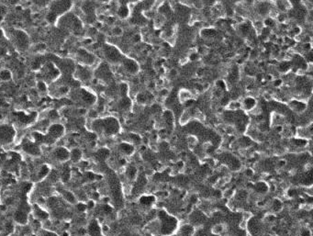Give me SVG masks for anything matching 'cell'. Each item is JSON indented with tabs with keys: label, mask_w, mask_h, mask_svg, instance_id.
<instances>
[{
	"label": "cell",
	"mask_w": 313,
	"mask_h": 236,
	"mask_svg": "<svg viewBox=\"0 0 313 236\" xmlns=\"http://www.w3.org/2000/svg\"><path fill=\"white\" fill-rule=\"evenodd\" d=\"M77 208H78L79 210H82V211H84V210H85V206H84V204H78V205H77Z\"/></svg>",
	"instance_id": "33"
},
{
	"label": "cell",
	"mask_w": 313,
	"mask_h": 236,
	"mask_svg": "<svg viewBox=\"0 0 313 236\" xmlns=\"http://www.w3.org/2000/svg\"><path fill=\"white\" fill-rule=\"evenodd\" d=\"M274 7L279 13H287L292 7V3L289 0H274Z\"/></svg>",
	"instance_id": "11"
},
{
	"label": "cell",
	"mask_w": 313,
	"mask_h": 236,
	"mask_svg": "<svg viewBox=\"0 0 313 236\" xmlns=\"http://www.w3.org/2000/svg\"><path fill=\"white\" fill-rule=\"evenodd\" d=\"M63 198H64V199H65L67 202L72 203V204H73V203L76 202V199H75V196L73 194L72 192H70V191L63 192Z\"/></svg>",
	"instance_id": "24"
},
{
	"label": "cell",
	"mask_w": 313,
	"mask_h": 236,
	"mask_svg": "<svg viewBox=\"0 0 313 236\" xmlns=\"http://www.w3.org/2000/svg\"><path fill=\"white\" fill-rule=\"evenodd\" d=\"M23 150L26 153H28V154H29L31 155H39L40 154V148H39V146L37 144L33 143H31V142H28V143H24Z\"/></svg>",
	"instance_id": "13"
},
{
	"label": "cell",
	"mask_w": 313,
	"mask_h": 236,
	"mask_svg": "<svg viewBox=\"0 0 313 236\" xmlns=\"http://www.w3.org/2000/svg\"><path fill=\"white\" fill-rule=\"evenodd\" d=\"M78 96L80 100H82L84 104L88 106H92L96 102V95L86 89H80L78 91Z\"/></svg>",
	"instance_id": "10"
},
{
	"label": "cell",
	"mask_w": 313,
	"mask_h": 236,
	"mask_svg": "<svg viewBox=\"0 0 313 236\" xmlns=\"http://www.w3.org/2000/svg\"><path fill=\"white\" fill-rule=\"evenodd\" d=\"M117 13H118V16L121 19H125L127 18L129 16V13H131V10L129 9L128 6H120L118 7V10H117Z\"/></svg>",
	"instance_id": "18"
},
{
	"label": "cell",
	"mask_w": 313,
	"mask_h": 236,
	"mask_svg": "<svg viewBox=\"0 0 313 236\" xmlns=\"http://www.w3.org/2000/svg\"><path fill=\"white\" fill-rule=\"evenodd\" d=\"M242 107L244 108V110H252L253 109H254V107H256V101L253 98L252 96H248V98H245L243 99V101H242Z\"/></svg>",
	"instance_id": "16"
},
{
	"label": "cell",
	"mask_w": 313,
	"mask_h": 236,
	"mask_svg": "<svg viewBox=\"0 0 313 236\" xmlns=\"http://www.w3.org/2000/svg\"><path fill=\"white\" fill-rule=\"evenodd\" d=\"M64 133V127L60 123H53L49 126L44 143H53L60 139Z\"/></svg>",
	"instance_id": "4"
},
{
	"label": "cell",
	"mask_w": 313,
	"mask_h": 236,
	"mask_svg": "<svg viewBox=\"0 0 313 236\" xmlns=\"http://www.w3.org/2000/svg\"><path fill=\"white\" fill-rule=\"evenodd\" d=\"M75 57L78 60L80 64H83V65H86V66H92V65H96V67L98 65V62H96V58L92 52H90L89 51H87L84 48H80L77 50V51L75 52Z\"/></svg>",
	"instance_id": "3"
},
{
	"label": "cell",
	"mask_w": 313,
	"mask_h": 236,
	"mask_svg": "<svg viewBox=\"0 0 313 236\" xmlns=\"http://www.w3.org/2000/svg\"><path fill=\"white\" fill-rule=\"evenodd\" d=\"M290 108L297 112H302L306 110L307 105L301 100H292L290 102Z\"/></svg>",
	"instance_id": "15"
},
{
	"label": "cell",
	"mask_w": 313,
	"mask_h": 236,
	"mask_svg": "<svg viewBox=\"0 0 313 236\" xmlns=\"http://www.w3.org/2000/svg\"><path fill=\"white\" fill-rule=\"evenodd\" d=\"M12 37L14 39V41L17 45V47L20 50H25L29 47V36L25 33L24 31L19 30V29H16L14 30Z\"/></svg>",
	"instance_id": "9"
},
{
	"label": "cell",
	"mask_w": 313,
	"mask_h": 236,
	"mask_svg": "<svg viewBox=\"0 0 313 236\" xmlns=\"http://www.w3.org/2000/svg\"><path fill=\"white\" fill-rule=\"evenodd\" d=\"M109 151L107 149H99L98 152H96V157L98 159H105L109 156Z\"/></svg>",
	"instance_id": "28"
},
{
	"label": "cell",
	"mask_w": 313,
	"mask_h": 236,
	"mask_svg": "<svg viewBox=\"0 0 313 236\" xmlns=\"http://www.w3.org/2000/svg\"><path fill=\"white\" fill-rule=\"evenodd\" d=\"M88 233L90 234V236H101V229L99 227L98 221H93L89 224Z\"/></svg>",
	"instance_id": "14"
},
{
	"label": "cell",
	"mask_w": 313,
	"mask_h": 236,
	"mask_svg": "<svg viewBox=\"0 0 313 236\" xmlns=\"http://www.w3.org/2000/svg\"><path fill=\"white\" fill-rule=\"evenodd\" d=\"M36 89L38 90L39 93H46L49 89L48 85L45 81L43 80H38L36 82Z\"/></svg>",
	"instance_id": "21"
},
{
	"label": "cell",
	"mask_w": 313,
	"mask_h": 236,
	"mask_svg": "<svg viewBox=\"0 0 313 236\" xmlns=\"http://www.w3.org/2000/svg\"><path fill=\"white\" fill-rule=\"evenodd\" d=\"M16 136L15 129L8 124L0 125V144H7L14 141Z\"/></svg>",
	"instance_id": "6"
},
{
	"label": "cell",
	"mask_w": 313,
	"mask_h": 236,
	"mask_svg": "<svg viewBox=\"0 0 313 236\" xmlns=\"http://www.w3.org/2000/svg\"><path fill=\"white\" fill-rule=\"evenodd\" d=\"M96 33H98V29H96V27H93V26H90L87 29V34L88 36L90 37H93V36H96Z\"/></svg>",
	"instance_id": "29"
},
{
	"label": "cell",
	"mask_w": 313,
	"mask_h": 236,
	"mask_svg": "<svg viewBox=\"0 0 313 236\" xmlns=\"http://www.w3.org/2000/svg\"><path fill=\"white\" fill-rule=\"evenodd\" d=\"M12 77H13V74L8 69H1V70H0V80H1V81L7 82V81L11 80Z\"/></svg>",
	"instance_id": "20"
},
{
	"label": "cell",
	"mask_w": 313,
	"mask_h": 236,
	"mask_svg": "<svg viewBox=\"0 0 313 236\" xmlns=\"http://www.w3.org/2000/svg\"><path fill=\"white\" fill-rule=\"evenodd\" d=\"M43 236H57L54 232H49V231H44L43 232Z\"/></svg>",
	"instance_id": "32"
},
{
	"label": "cell",
	"mask_w": 313,
	"mask_h": 236,
	"mask_svg": "<svg viewBox=\"0 0 313 236\" xmlns=\"http://www.w3.org/2000/svg\"><path fill=\"white\" fill-rule=\"evenodd\" d=\"M15 221L17 222H18L19 224H26L28 221V217H27L26 212L24 210H18L15 213Z\"/></svg>",
	"instance_id": "17"
},
{
	"label": "cell",
	"mask_w": 313,
	"mask_h": 236,
	"mask_svg": "<svg viewBox=\"0 0 313 236\" xmlns=\"http://www.w3.org/2000/svg\"><path fill=\"white\" fill-rule=\"evenodd\" d=\"M48 173H49V168H48L46 165H42V166L40 167V171L38 172V177H39V179L40 180V179H42V178H44V177L48 175Z\"/></svg>",
	"instance_id": "27"
},
{
	"label": "cell",
	"mask_w": 313,
	"mask_h": 236,
	"mask_svg": "<svg viewBox=\"0 0 313 236\" xmlns=\"http://www.w3.org/2000/svg\"><path fill=\"white\" fill-rule=\"evenodd\" d=\"M193 98V94L191 93V91L187 90V89H181L179 92V99L180 102L185 103L186 101H187L188 99H191Z\"/></svg>",
	"instance_id": "19"
},
{
	"label": "cell",
	"mask_w": 313,
	"mask_h": 236,
	"mask_svg": "<svg viewBox=\"0 0 313 236\" xmlns=\"http://www.w3.org/2000/svg\"><path fill=\"white\" fill-rule=\"evenodd\" d=\"M92 129L95 132H102L106 135H114L120 131V123L113 117L95 120L92 122Z\"/></svg>",
	"instance_id": "1"
},
{
	"label": "cell",
	"mask_w": 313,
	"mask_h": 236,
	"mask_svg": "<svg viewBox=\"0 0 313 236\" xmlns=\"http://www.w3.org/2000/svg\"><path fill=\"white\" fill-rule=\"evenodd\" d=\"M110 33L113 37H120L123 34V29L120 26H114L112 29H110Z\"/></svg>",
	"instance_id": "23"
},
{
	"label": "cell",
	"mask_w": 313,
	"mask_h": 236,
	"mask_svg": "<svg viewBox=\"0 0 313 236\" xmlns=\"http://www.w3.org/2000/svg\"><path fill=\"white\" fill-rule=\"evenodd\" d=\"M53 155L54 157L58 160L61 161V162H64L70 158V152L66 148L64 147H59L57 149H55V151L53 152Z\"/></svg>",
	"instance_id": "12"
},
{
	"label": "cell",
	"mask_w": 313,
	"mask_h": 236,
	"mask_svg": "<svg viewBox=\"0 0 313 236\" xmlns=\"http://www.w3.org/2000/svg\"><path fill=\"white\" fill-rule=\"evenodd\" d=\"M35 214L37 215V217H39L41 220H46L48 218V214L45 210H41L40 208L35 206Z\"/></svg>",
	"instance_id": "25"
},
{
	"label": "cell",
	"mask_w": 313,
	"mask_h": 236,
	"mask_svg": "<svg viewBox=\"0 0 313 236\" xmlns=\"http://www.w3.org/2000/svg\"><path fill=\"white\" fill-rule=\"evenodd\" d=\"M24 119H30V115H24ZM21 122H23V123H29V121L28 120V121H23V116L22 115H21L20 116V120H19Z\"/></svg>",
	"instance_id": "31"
},
{
	"label": "cell",
	"mask_w": 313,
	"mask_h": 236,
	"mask_svg": "<svg viewBox=\"0 0 313 236\" xmlns=\"http://www.w3.org/2000/svg\"><path fill=\"white\" fill-rule=\"evenodd\" d=\"M72 0H53L51 7V11L58 18L68 12L72 7Z\"/></svg>",
	"instance_id": "5"
},
{
	"label": "cell",
	"mask_w": 313,
	"mask_h": 236,
	"mask_svg": "<svg viewBox=\"0 0 313 236\" xmlns=\"http://www.w3.org/2000/svg\"><path fill=\"white\" fill-rule=\"evenodd\" d=\"M120 151H121L122 153H124V154H131V153L132 152V145L129 144V143H125L120 144Z\"/></svg>",
	"instance_id": "26"
},
{
	"label": "cell",
	"mask_w": 313,
	"mask_h": 236,
	"mask_svg": "<svg viewBox=\"0 0 313 236\" xmlns=\"http://www.w3.org/2000/svg\"><path fill=\"white\" fill-rule=\"evenodd\" d=\"M70 157L73 162H77V161H79L82 157L81 150L78 148H73L70 153Z\"/></svg>",
	"instance_id": "22"
},
{
	"label": "cell",
	"mask_w": 313,
	"mask_h": 236,
	"mask_svg": "<svg viewBox=\"0 0 313 236\" xmlns=\"http://www.w3.org/2000/svg\"><path fill=\"white\" fill-rule=\"evenodd\" d=\"M49 118L52 121L57 120V119H59V113L56 110H51L49 113Z\"/></svg>",
	"instance_id": "30"
},
{
	"label": "cell",
	"mask_w": 313,
	"mask_h": 236,
	"mask_svg": "<svg viewBox=\"0 0 313 236\" xmlns=\"http://www.w3.org/2000/svg\"><path fill=\"white\" fill-rule=\"evenodd\" d=\"M120 67L122 68L123 72L128 74H131V76H134L140 70V66L137 61L129 57L123 58L122 62H120Z\"/></svg>",
	"instance_id": "8"
},
{
	"label": "cell",
	"mask_w": 313,
	"mask_h": 236,
	"mask_svg": "<svg viewBox=\"0 0 313 236\" xmlns=\"http://www.w3.org/2000/svg\"><path fill=\"white\" fill-rule=\"evenodd\" d=\"M73 77L77 81H90L93 78V73L89 69V66L78 63L74 68Z\"/></svg>",
	"instance_id": "7"
},
{
	"label": "cell",
	"mask_w": 313,
	"mask_h": 236,
	"mask_svg": "<svg viewBox=\"0 0 313 236\" xmlns=\"http://www.w3.org/2000/svg\"><path fill=\"white\" fill-rule=\"evenodd\" d=\"M102 54L105 57L106 61L110 63L111 65H118V63L122 62L124 58L120 49H118L115 45L109 43L105 44L103 46Z\"/></svg>",
	"instance_id": "2"
}]
</instances>
